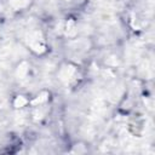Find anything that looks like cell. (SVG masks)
<instances>
[{
	"label": "cell",
	"instance_id": "cell-1",
	"mask_svg": "<svg viewBox=\"0 0 155 155\" xmlns=\"http://www.w3.org/2000/svg\"><path fill=\"white\" fill-rule=\"evenodd\" d=\"M28 103V101L23 97V96H17L16 101H15V107L16 108H22L23 105H25Z\"/></svg>",
	"mask_w": 155,
	"mask_h": 155
}]
</instances>
